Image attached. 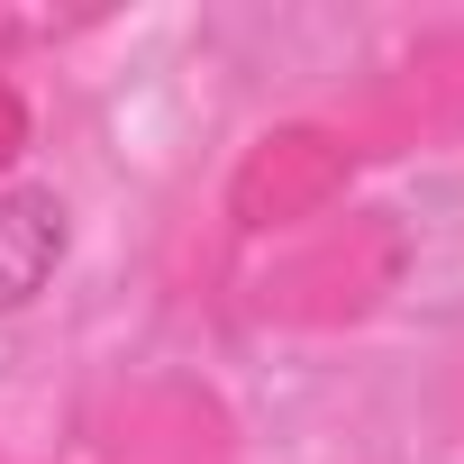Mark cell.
Here are the masks:
<instances>
[{
	"instance_id": "cell-1",
	"label": "cell",
	"mask_w": 464,
	"mask_h": 464,
	"mask_svg": "<svg viewBox=\"0 0 464 464\" xmlns=\"http://www.w3.org/2000/svg\"><path fill=\"white\" fill-rule=\"evenodd\" d=\"M401 310L419 319H464V173H428L401 218Z\"/></svg>"
},
{
	"instance_id": "cell-2",
	"label": "cell",
	"mask_w": 464,
	"mask_h": 464,
	"mask_svg": "<svg viewBox=\"0 0 464 464\" xmlns=\"http://www.w3.org/2000/svg\"><path fill=\"white\" fill-rule=\"evenodd\" d=\"M64 246H73V218L55 191H0V319L55 283Z\"/></svg>"
}]
</instances>
